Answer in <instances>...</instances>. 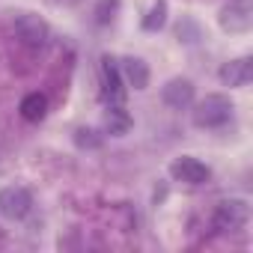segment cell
Segmentation results:
<instances>
[{"instance_id":"1","label":"cell","mask_w":253,"mask_h":253,"mask_svg":"<svg viewBox=\"0 0 253 253\" xmlns=\"http://www.w3.org/2000/svg\"><path fill=\"white\" fill-rule=\"evenodd\" d=\"M191 107H194L191 110V122L197 125V128H223V125L232 119V113H235V104L223 92H209L206 98L194 101Z\"/></svg>"},{"instance_id":"2","label":"cell","mask_w":253,"mask_h":253,"mask_svg":"<svg viewBox=\"0 0 253 253\" xmlns=\"http://www.w3.org/2000/svg\"><path fill=\"white\" fill-rule=\"evenodd\" d=\"M247 220H250V206H247V200H238V197L217 203V209L211 214V226L223 235H232V232L244 229Z\"/></svg>"},{"instance_id":"3","label":"cell","mask_w":253,"mask_h":253,"mask_svg":"<svg viewBox=\"0 0 253 253\" xmlns=\"http://www.w3.org/2000/svg\"><path fill=\"white\" fill-rule=\"evenodd\" d=\"M12 30L18 36L21 45L27 48H45L51 39V27L45 18H39L36 12H15L12 15Z\"/></svg>"},{"instance_id":"4","label":"cell","mask_w":253,"mask_h":253,"mask_svg":"<svg viewBox=\"0 0 253 253\" xmlns=\"http://www.w3.org/2000/svg\"><path fill=\"white\" fill-rule=\"evenodd\" d=\"M170 179L173 182H182V185H191V188H200L206 182H211V167L203 164L200 158L194 155H182V158H173L170 167H167Z\"/></svg>"},{"instance_id":"5","label":"cell","mask_w":253,"mask_h":253,"mask_svg":"<svg viewBox=\"0 0 253 253\" xmlns=\"http://www.w3.org/2000/svg\"><path fill=\"white\" fill-rule=\"evenodd\" d=\"M250 24H253V9H250L247 0H229V3L220 9V15H217V27L223 33H229V36L247 33Z\"/></svg>"},{"instance_id":"6","label":"cell","mask_w":253,"mask_h":253,"mask_svg":"<svg viewBox=\"0 0 253 253\" xmlns=\"http://www.w3.org/2000/svg\"><path fill=\"white\" fill-rule=\"evenodd\" d=\"M98 78H101V98L107 104H122L125 101V86H122V72H119V63L104 54L101 63H98Z\"/></svg>"},{"instance_id":"7","label":"cell","mask_w":253,"mask_h":253,"mask_svg":"<svg viewBox=\"0 0 253 253\" xmlns=\"http://www.w3.org/2000/svg\"><path fill=\"white\" fill-rule=\"evenodd\" d=\"M33 211V194L21 185H9L0 191V214L6 220H21Z\"/></svg>"},{"instance_id":"8","label":"cell","mask_w":253,"mask_h":253,"mask_svg":"<svg viewBox=\"0 0 253 253\" xmlns=\"http://www.w3.org/2000/svg\"><path fill=\"white\" fill-rule=\"evenodd\" d=\"M161 101L170 107V110H188L194 101H197V86L191 78H170L164 86H161Z\"/></svg>"},{"instance_id":"9","label":"cell","mask_w":253,"mask_h":253,"mask_svg":"<svg viewBox=\"0 0 253 253\" xmlns=\"http://www.w3.org/2000/svg\"><path fill=\"white\" fill-rule=\"evenodd\" d=\"M217 78H220L223 86H229V89H241V86H247L250 78H253V60H250V57H235V60H229V63L220 66Z\"/></svg>"},{"instance_id":"10","label":"cell","mask_w":253,"mask_h":253,"mask_svg":"<svg viewBox=\"0 0 253 253\" xmlns=\"http://www.w3.org/2000/svg\"><path fill=\"white\" fill-rule=\"evenodd\" d=\"M119 72H122V81L128 84L131 89H137V92H143L149 86V66L140 57H125L119 63Z\"/></svg>"},{"instance_id":"11","label":"cell","mask_w":253,"mask_h":253,"mask_svg":"<svg viewBox=\"0 0 253 253\" xmlns=\"http://www.w3.org/2000/svg\"><path fill=\"white\" fill-rule=\"evenodd\" d=\"M18 110H21V116H24L27 122H42L45 113H48V98H45L42 92H27V95L21 98Z\"/></svg>"},{"instance_id":"12","label":"cell","mask_w":253,"mask_h":253,"mask_svg":"<svg viewBox=\"0 0 253 253\" xmlns=\"http://www.w3.org/2000/svg\"><path fill=\"white\" fill-rule=\"evenodd\" d=\"M167 15H170L167 0H155V3L149 6V12L143 15L140 27H143L146 33H158V30H164V27H167Z\"/></svg>"},{"instance_id":"13","label":"cell","mask_w":253,"mask_h":253,"mask_svg":"<svg viewBox=\"0 0 253 253\" xmlns=\"http://www.w3.org/2000/svg\"><path fill=\"white\" fill-rule=\"evenodd\" d=\"M176 36H179V42H185V45H197V42H203V27H200L194 18H182V21L176 24Z\"/></svg>"},{"instance_id":"14","label":"cell","mask_w":253,"mask_h":253,"mask_svg":"<svg viewBox=\"0 0 253 253\" xmlns=\"http://www.w3.org/2000/svg\"><path fill=\"white\" fill-rule=\"evenodd\" d=\"M116 12H119V0H98L95 9H92V15H95V24H98V27L113 24Z\"/></svg>"},{"instance_id":"15","label":"cell","mask_w":253,"mask_h":253,"mask_svg":"<svg viewBox=\"0 0 253 253\" xmlns=\"http://www.w3.org/2000/svg\"><path fill=\"white\" fill-rule=\"evenodd\" d=\"M101 143H104V137L95 128H78L75 131V146L78 149H98Z\"/></svg>"}]
</instances>
